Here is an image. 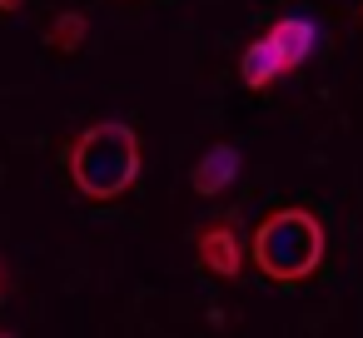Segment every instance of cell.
<instances>
[{"label":"cell","instance_id":"cell-7","mask_svg":"<svg viewBox=\"0 0 363 338\" xmlns=\"http://www.w3.org/2000/svg\"><path fill=\"white\" fill-rule=\"evenodd\" d=\"M85 30H90V21H85L80 11H70V16H55V21H50V35H45V40H50L55 55H75V50L85 45Z\"/></svg>","mask_w":363,"mask_h":338},{"label":"cell","instance_id":"cell-3","mask_svg":"<svg viewBox=\"0 0 363 338\" xmlns=\"http://www.w3.org/2000/svg\"><path fill=\"white\" fill-rule=\"evenodd\" d=\"M194 254H199V264H204L214 278H239V274H244V244H239V234H234L229 219H214L209 229H199Z\"/></svg>","mask_w":363,"mask_h":338},{"label":"cell","instance_id":"cell-2","mask_svg":"<svg viewBox=\"0 0 363 338\" xmlns=\"http://www.w3.org/2000/svg\"><path fill=\"white\" fill-rule=\"evenodd\" d=\"M323 264V224L313 209H274L254 229V269L274 283H303Z\"/></svg>","mask_w":363,"mask_h":338},{"label":"cell","instance_id":"cell-9","mask_svg":"<svg viewBox=\"0 0 363 338\" xmlns=\"http://www.w3.org/2000/svg\"><path fill=\"white\" fill-rule=\"evenodd\" d=\"M0 298H6V269H0Z\"/></svg>","mask_w":363,"mask_h":338},{"label":"cell","instance_id":"cell-1","mask_svg":"<svg viewBox=\"0 0 363 338\" xmlns=\"http://www.w3.org/2000/svg\"><path fill=\"white\" fill-rule=\"evenodd\" d=\"M65 164L85 199L110 204L130 194V184L140 179V135L125 120H100L85 135H75V145L65 150Z\"/></svg>","mask_w":363,"mask_h":338},{"label":"cell","instance_id":"cell-5","mask_svg":"<svg viewBox=\"0 0 363 338\" xmlns=\"http://www.w3.org/2000/svg\"><path fill=\"white\" fill-rule=\"evenodd\" d=\"M269 35H274V45H279V55H284L289 70H298V65L313 55V45H318V30H313V21H303V16H284V21H274Z\"/></svg>","mask_w":363,"mask_h":338},{"label":"cell","instance_id":"cell-6","mask_svg":"<svg viewBox=\"0 0 363 338\" xmlns=\"http://www.w3.org/2000/svg\"><path fill=\"white\" fill-rule=\"evenodd\" d=\"M234 174H239V150L234 145H209L199 154V164H194V189L199 194H219V189L234 184Z\"/></svg>","mask_w":363,"mask_h":338},{"label":"cell","instance_id":"cell-4","mask_svg":"<svg viewBox=\"0 0 363 338\" xmlns=\"http://www.w3.org/2000/svg\"><path fill=\"white\" fill-rule=\"evenodd\" d=\"M279 75H289V65H284V55H279L274 35H259V40L239 55V80H244L249 90H269Z\"/></svg>","mask_w":363,"mask_h":338},{"label":"cell","instance_id":"cell-8","mask_svg":"<svg viewBox=\"0 0 363 338\" xmlns=\"http://www.w3.org/2000/svg\"><path fill=\"white\" fill-rule=\"evenodd\" d=\"M26 6V0H0V11H21Z\"/></svg>","mask_w":363,"mask_h":338}]
</instances>
